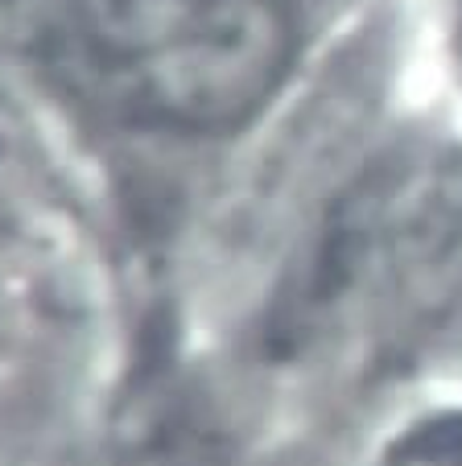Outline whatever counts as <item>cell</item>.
Returning <instances> with one entry per match:
<instances>
[{
  "label": "cell",
  "instance_id": "cell-1",
  "mask_svg": "<svg viewBox=\"0 0 462 466\" xmlns=\"http://www.w3.org/2000/svg\"><path fill=\"white\" fill-rule=\"evenodd\" d=\"M75 21L140 112L182 132L248 124L293 62L281 0H75Z\"/></svg>",
  "mask_w": 462,
  "mask_h": 466
},
{
  "label": "cell",
  "instance_id": "cell-2",
  "mask_svg": "<svg viewBox=\"0 0 462 466\" xmlns=\"http://www.w3.org/2000/svg\"><path fill=\"white\" fill-rule=\"evenodd\" d=\"M112 450L116 466H236L223 417L174 363H145L132 376Z\"/></svg>",
  "mask_w": 462,
  "mask_h": 466
},
{
  "label": "cell",
  "instance_id": "cell-3",
  "mask_svg": "<svg viewBox=\"0 0 462 466\" xmlns=\"http://www.w3.org/2000/svg\"><path fill=\"white\" fill-rule=\"evenodd\" d=\"M13 157H17V145H13V132L5 128V124H0V190H9V182H13V174H9Z\"/></svg>",
  "mask_w": 462,
  "mask_h": 466
},
{
  "label": "cell",
  "instance_id": "cell-4",
  "mask_svg": "<svg viewBox=\"0 0 462 466\" xmlns=\"http://www.w3.org/2000/svg\"><path fill=\"white\" fill-rule=\"evenodd\" d=\"M0 314H5V298H0Z\"/></svg>",
  "mask_w": 462,
  "mask_h": 466
}]
</instances>
